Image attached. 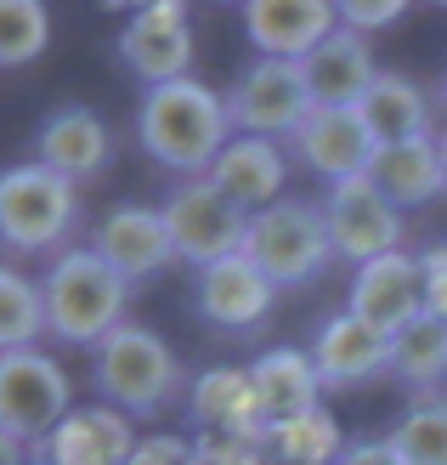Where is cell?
I'll list each match as a JSON object with an SVG mask.
<instances>
[{
  "mask_svg": "<svg viewBox=\"0 0 447 465\" xmlns=\"http://www.w3.org/2000/svg\"><path fill=\"white\" fill-rule=\"evenodd\" d=\"M442 97H447V74H442Z\"/></svg>",
  "mask_w": 447,
  "mask_h": 465,
  "instance_id": "obj_36",
  "label": "cell"
},
{
  "mask_svg": "<svg viewBox=\"0 0 447 465\" xmlns=\"http://www.w3.org/2000/svg\"><path fill=\"white\" fill-rule=\"evenodd\" d=\"M312 91H306L300 63H272L255 57L249 68H238V80L227 85V120L232 136H267V143H289L312 114Z\"/></svg>",
  "mask_w": 447,
  "mask_h": 465,
  "instance_id": "obj_8",
  "label": "cell"
},
{
  "mask_svg": "<svg viewBox=\"0 0 447 465\" xmlns=\"http://www.w3.org/2000/svg\"><path fill=\"white\" fill-rule=\"evenodd\" d=\"M120 63L131 68L148 91L170 85L193 74V23H187L181 0H153V6H136L120 29Z\"/></svg>",
  "mask_w": 447,
  "mask_h": 465,
  "instance_id": "obj_10",
  "label": "cell"
},
{
  "mask_svg": "<svg viewBox=\"0 0 447 465\" xmlns=\"http://www.w3.org/2000/svg\"><path fill=\"white\" fill-rule=\"evenodd\" d=\"M391 381H403L413 398H442L447 381V323L419 312L403 335H391Z\"/></svg>",
  "mask_w": 447,
  "mask_h": 465,
  "instance_id": "obj_25",
  "label": "cell"
},
{
  "mask_svg": "<svg viewBox=\"0 0 447 465\" xmlns=\"http://www.w3.org/2000/svg\"><path fill=\"white\" fill-rule=\"evenodd\" d=\"M306 352H312V363H317L323 391H357L368 381L391 375V335H380L374 323L351 318V312L323 318Z\"/></svg>",
  "mask_w": 447,
  "mask_h": 465,
  "instance_id": "obj_15",
  "label": "cell"
},
{
  "mask_svg": "<svg viewBox=\"0 0 447 465\" xmlns=\"http://www.w3.org/2000/svg\"><path fill=\"white\" fill-rule=\"evenodd\" d=\"M131 465H193V449L181 437H148V443H136Z\"/></svg>",
  "mask_w": 447,
  "mask_h": 465,
  "instance_id": "obj_33",
  "label": "cell"
},
{
  "mask_svg": "<svg viewBox=\"0 0 447 465\" xmlns=\"http://www.w3.org/2000/svg\"><path fill=\"white\" fill-rule=\"evenodd\" d=\"M249 381H255L267 426H284V420H300V414L323 409L317 363H312V352H300V346H267V352L249 363Z\"/></svg>",
  "mask_w": 447,
  "mask_h": 465,
  "instance_id": "obj_22",
  "label": "cell"
},
{
  "mask_svg": "<svg viewBox=\"0 0 447 465\" xmlns=\"http://www.w3.org/2000/svg\"><path fill=\"white\" fill-rule=\"evenodd\" d=\"M209 182L238 204L244 216H261L272 211L277 199H289V153L267 143V136H232V143L221 148V159L209 165Z\"/></svg>",
  "mask_w": 447,
  "mask_h": 465,
  "instance_id": "obj_18",
  "label": "cell"
},
{
  "mask_svg": "<svg viewBox=\"0 0 447 465\" xmlns=\"http://www.w3.org/2000/svg\"><path fill=\"white\" fill-rule=\"evenodd\" d=\"M80 227V188L45 171L40 159L0 171V250L6 255H63Z\"/></svg>",
  "mask_w": 447,
  "mask_h": 465,
  "instance_id": "obj_4",
  "label": "cell"
},
{
  "mask_svg": "<svg viewBox=\"0 0 447 465\" xmlns=\"http://www.w3.org/2000/svg\"><path fill=\"white\" fill-rule=\"evenodd\" d=\"M45 465H131L136 454V431L131 414L108 409V403H85L34 449Z\"/></svg>",
  "mask_w": 447,
  "mask_h": 465,
  "instance_id": "obj_20",
  "label": "cell"
},
{
  "mask_svg": "<svg viewBox=\"0 0 447 465\" xmlns=\"http://www.w3.org/2000/svg\"><path fill=\"white\" fill-rule=\"evenodd\" d=\"M91 250L125 278V284H148L164 267L176 262V244H170V227H164V211L159 204H113V211L97 216L91 227Z\"/></svg>",
  "mask_w": 447,
  "mask_h": 465,
  "instance_id": "obj_12",
  "label": "cell"
},
{
  "mask_svg": "<svg viewBox=\"0 0 447 465\" xmlns=\"http://www.w3.org/2000/svg\"><path fill=\"white\" fill-rule=\"evenodd\" d=\"M238 17L249 45L272 63H306L340 29V6H328V0H249Z\"/></svg>",
  "mask_w": 447,
  "mask_h": 465,
  "instance_id": "obj_17",
  "label": "cell"
},
{
  "mask_svg": "<svg viewBox=\"0 0 447 465\" xmlns=\"http://www.w3.org/2000/svg\"><path fill=\"white\" fill-rule=\"evenodd\" d=\"M40 295H45V335L63 346H97L131 323V284L91 244H68L63 255H52V267L40 272Z\"/></svg>",
  "mask_w": 447,
  "mask_h": 465,
  "instance_id": "obj_2",
  "label": "cell"
},
{
  "mask_svg": "<svg viewBox=\"0 0 447 465\" xmlns=\"http://www.w3.org/2000/svg\"><path fill=\"white\" fill-rule=\"evenodd\" d=\"M34 159L80 188V182H97L113 165V131H108L102 114H91L85 103L52 108L34 131Z\"/></svg>",
  "mask_w": 447,
  "mask_h": 465,
  "instance_id": "obj_14",
  "label": "cell"
},
{
  "mask_svg": "<svg viewBox=\"0 0 447 465\" xmlns=\"http://www.w3.org/2000/svg\"><path fill=\"white\" fill-rule=\"evenodd\" d=\"M391 443L403 465H447V398H419L391 426Z\"/></svg>",
  "mask_w": 447,
  "mask_h": 465,
  "instance_id": "obj_28",
  "label": "cell"
},
{
  "mask_svg": "<svg viewBox=\"0 0 447 465\" xmlns=\"http://www.w3.org/2000/svg\"><path fill=\"white\" fill-rule=\"evenodd\" d=\"M323 222H328V244H335V262L368 267L380 255L403 250V211L374 188L368 176L340 182V188L323 193Z\"/></svg>",
  "mask_w": 447,
  "mask_h": 465,
  "instance_id": "obj_9",
  "label": "cell"
},
{
  "mask_svg": "<svg viewBox=\"0 0 447 465\" xmlns=\"http://www.w3.org/2000/svg\"><path fill=\"white\" fill-rule=\"evenodd\" d=\"M403 17H408L403 0H340V29L363 35V40L391 29V23H403Z\"/></svg>",
  "mask_w": 447,
  "mask_h": 465,
  "instance_id": "obj_30",
  "label": "cell"
},
{
  "mask_svg": "<svg viewBox=\"0 0 447 465\" xmlns=\"http://www.w3.org/2000/svg\"><path fill=\"white\" fill-rule=\"evenodd\" d=\"M368 182L380 188L396 211H419L442 193V153H436V136L425 143H396V148H380L368 165Z\"/></svg>",
  "mask_w": 447,
  "mask_h": 465,
  "instance_id": "obj_24",
  "label": "cell"
},
{
  "mask_svg": "<svg viewBox=\"0 0 447 465\" xmlns=\"http://www.w3.org/2000/svg\"><path fill=\"white\" fill-rule=\"evenodd\" d=\"M187 409H193V420L209 437H221V443H255L261 449V437H267V414H261V398H255L249 369H204V375L187 386Z\"/></svg>",
  "mask_w": 447,
  "mask_h": 465,
  "instance_id": "obj_19",
  "label": "cell"
},
{
  "mask_svg": "<svg viewBox=\"0 0 447 465\" xmlns=\"http://www.w3.org/2000/svg\"><path fill=\"white\" fill-rule=\"evenodd\" d=\"M436 153H442V193H447V125L436 131Z\"/></svg>",
  "mask_w": 447,
  "mask_h": 465,
  "instance_id": "obj_35",
  "label": "cell"
},
{
  "mask_svg": "<svg viewBox=\"0 0 447 465\" xmlns=\"http://www.w3.org/2000/svg\"><path fill=\"white\" fill-rule=\"evenodd\" d=\"M91 386L120 414H159L187 391V369L170 352V341L148 323H120L97 352H91Z\"/></svg>",
  "mask_w": 447,
  "mask_h": 465,
  "instance_id": "obj_3",
  "label": "cell"
},
{
  "mask_svg": "<svg viewBox=\"0 0 447 465\" xmlns=\"http://www.w3.org/2000/svg\"><path fill=\"white\" fill-rule=\"evenodd\" d=\"M45 335V295L29 272L0 267V352H23L40 346Z\"/></svg>",
  "mask_w": 447,
  "mask_h": 465,
  "instance_id": "obj_27",
  "label": "cell"
},
{
  "mask_svg": "<svg viewBox=\"0 0 447 465\" xmlns=\"http://www.w3.org/2000/svg\"><path fill=\"white\" fill-rule=\"evenodd\" d=\"M164 227H170V244H176V262L187 267H216L227 255H244V232L249 216L232 204L209 176H187L164 193Z\"/></svg>",
  "mask_w": 447,
  "mask_h": 465,
  "instance_id": "obj_7",
  "label": "cell"
},
{
  "mask_svg": "<svg viewBox=\"0 0 447 465\" xmlns=\"http://www.w3.org/2000/svg\"><path fill=\"white\" fill-rule=\"evenodd\" d=\"M34 465H45V460H40V454H34Z\"/></svg>",
  "mask_w": 447,
  "mask_h": 465,
  "instance_id": "obj_37",
  "label": "cell"
},
{
  "mask_svg": "<svg viewBox=\"0 0 447 465\" xmlns=\"http://www.w3.org/2000/svg\"><path fill=\"white\" fill-rule=\"evenodd\" d=\"M68 414H74V386L52 352H40V346L0 352V431L40 449Z\"/></svg>",
  "mask_w": 447,
  "mask_h": 465,
  "instance_id": "obj_6",
  "label": "cell"
},
{
  "mask_svg": "<svg viewBox=\"0 0 447 465\" xmlns=\"http://www.w3.org/2000/svg\"><path fill=\"white\" fill-rule=\"evenodd\" d=\"M289 153L312 176H323L328 188H340V182L368 176L380 143H374V131L363 125L357 108H312V114H306V125L289 136Z\"/></svg>",
  "mask_w": 447,
  "mask_h": 465,
  "instance_id": "obj_13",
  "label": "cell"
},
{
  "mask_svg": "<svg viewBox=\"0 0 447 465\" xmlns=\"http://www.w3.org/2000/svg\"><path fill=\"white\" fill-rule=\"evenodd\" d=\"M52 45V12L40 0H0V68H29Z\"/></svg>",
  "mask_w": 447,
  "mask_h": 465,
  "instance_id": "obj_29",
  "label": "cell"
},
{
  "mask_svg": "<svg viewBox=\"0 0 447 465\" xmlns=\"http://www.w3.org/2000/svg\"><path fill=\"white\" fill-rule=\"evenodd\" d=\"M0 465H34V449L29 443H17V437L0 431Z\"/></svg>",
  "mask_w": 447,
  "mask_h": 465,
  "instance_id": "obj_34",
  "label": "cell"
},
{
  "mask_svg": "<svg viewBox=\"0 0 447 465\" xmlns=\"http://www.w3.org/2000/svg\"><path fill=\"white\" fill-rule=\"evenodd\" d=\"M345 312L374 323L380 335H403L408 323L425 312V284H419V255L408 250H391L380 262L357 267L351 278V295H345Z\"/></svg>",
  "mask_w": 447,
  "mask_h": 465,
  "instance_id": "obj_16",
  "label": "cell"
},
{
  "mask_svg": "<svg viewBox=\"0 0 447 465\" xmlns=\"http://www.w3.org/2000/svg\"><path fill=\"white\" fill-rule=\"evenodd\" d=\"M357 114H363V125L374 131V143H380V148L425 143V136H436L431 97L419 91L413 74H403V68H380V80L368 85V97L357 103Z\"/></svg>",
  "mask_w": 447,
  "mask_h": 465,
  "instance_id": "obj_23",
  "label": "cell"
},
{
  "mask_svg": "<svg viewBox=\"0 0 447 465\" xmlns=\"http://www.w3.org/2000/svg\"><path fill=\"white\" fill-rule=\"evenodd\" d=\"M340 449H345V437H340L328 409H312V414L284 420V426H267V437H261V454L272 465H335Z\"/></svg>",
  "mask_w": 447,
  "mask_h": 465,
  "instance_id": "obj_26",
  "label": "cell"
},
{
  "mask_svg": "<svg viewBox=\"0 0 447 465\" xmlns=\"http://www.w3.org/2000/svg\"><path fill=\"white\" fill-rule=\"evenodd\" d=\"M419 284H425V312L447 323V244L419 250Z\"/></svg>",
  "mask_w": 447,
  "mask_h": 465,
  "instance_id": "obj_31",
  "label": "cell"
},
{
  "mask_svg": "<svg viewBox=\"0 0 447 465\" xmlns=\"http://www.w3.org/2000/svg\"><path fill=\"white\" fill-rule=\"evenodd\" d=\"M335 465H403V454H396L391 437H351Z\"/></svg>",
  "mask_w": 447,
  "mask_h": 465,
  "instance_id": "obj_32",
  "label": "cell"
},
{
  "mask_svg": "<svg viewBox=\"0 0 447 465\" xmlns=\"http://www.w3.org/2000/svg\"><path fill=\"white\" fill-rule=\"evenodd\" d=\"M300 74H306V91H312L317 108H357L368 97V85L380 80V63H374L363 35L335 29L312 57L300 63Z\"/></svg>",
  "mask_w": 447,
  "mask_h": 465,
  "instance_id": "obj_21",
  "label": "cell"
},
{
  "mask_svg": "<svg viewBox=\"0 0 447 465\" xmlns=\"http://www.w3.org/2000/svg\"><path fill=\"white\" fill-rule=\"evenodd\" d=\"M136 143L153 165L187 176H209V165L221 159V148L232 143V120H227V97L209 91L204 80H170L142 91L136 103Z\"/></svg>",
  "mask_w": 447,
  "mask_h": 465,
  "instance_id": "obj_1",
  "label": "cell"
},
{
  "mask_svg": "<svg viewBox=\"0 0 447 465\" xmlns=\"http://www.w3.org/2000/svg\"><path fill=\"white\" fill-rule=\"evenodd\" d=\"M277 284L249 262V255H227L216 267L193 272V312L221 335H249L272 318Z\"/></svg>",
  "mask_w": 447,
  "mask_h": 465,
  "instance_id": "obj_11",
  "label": "cell"
},
{
  "mask_svg": "<svg viewBox=\"0 0 447 465\" xmlns=\"http://www.w3.org/2000/svg\"><path fill=\"white\" fill-rule=\"evenodd\" d=\"M244 255L272 278L277 290L312 284V278H317L328 262H335L328 222H323V199H277L272 211L249 216Z\"/></svg>",
  "mask_w": 447,
  "mask_h": 465,
  "instance_id": "obj_5",
  "label": "cell"
}]
</instances>
